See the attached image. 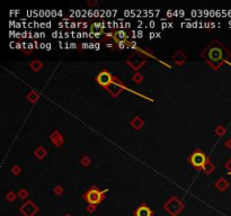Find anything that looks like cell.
<instances>
[{"label": "cell", "mask_w": 231, "mask_h": 216, "mask_svg": "<svg viewBox=\"0 0 231 216\" xmlns=\"http://www.w3.org/2000/svg\"><path fill=\"white\" fill-rule=\"evenodd\" d=\"M184 208H185L184 203L176 196L170 197L164 205V209L170 216H177L182 210H184Z\"/></svg>", "instance_id": "cell-2"}, {"label": "cell", "mask_w": 231, "mask_h": 216, "mask_svg": "<svg viewBox=\"0 0 231 216\" xmlns=\"http://www.w3.org/2000/svg\"><path fill=\"white\" fill-rule=\"evenodd\" d=\"M90 162H91V159L89 158V156H87V155L82 156L81 160H80V163H81L84 167H88V165L90 164Z\"/></svg>", "instance_id": "cell-20"}, {"label": "cell", "mask_w": 231, "mask_h": 216, "mask_svg": "<svg viewBox=\"0 0 231 216\" xmlns=\"http://www.w3.org/2000/svg\"><path fill=\"white\" fill-rule=\"evenodd\" d=\"M64 37H66V38H68V37H69V33H68V32H67V33H64Z\"/></svg>", "instance_id": "cell-49"}, {"label": "cell", "mask_w": 231, "mask_h": 216, "mask_svg": "<svg viewBox=\"0 0 231 216\" xmlns=\"http://www.w3.org/2000/svg\"><path fill=\"white\" fill-rule=\"evenodd\" d=\"M69 45H70V48H76V47H77V44H76V43H70Z\"/></svg>", "instance_id": "cell-36"}, {"label": "cell", "mask_w": 231, "mask_h": 216, "mask_svg": "<svg viewBox=\"0 0 231 216\" xmlns=\"http://www.w3.org/2000/svg\"><path fill=\"white\" fill-rule=\"evenodd\" d=\"M101 35H102V32H96V33H95V37H96V38H99Z\"/></svg>", "instance_id": "cell-30"}, {"label": "cell", "mask_w": 231, "mask_h": 216, "mask_svg": "<svg viewBox=\"0 0 231 216\" xmlns=\"http://www.w3.org/2000/svg\"><path fill=\"white\" fill-rule=\"evenodd\" d=\"M113 80H114V77H113L112 73H111L110 71H107V70L101 71L97 74V77H96L97 83L101 84L102 87H104L105 89H107V88L113 83Z\"/></svg>", "instance_id": "cell-4"}, {"label": "cell", "mask_w": 231, "mask_h": 216, "mask_svg": "<svg viewBox=\"0 0 231 216\" xmlns=\"http://www.w3.org/2000/svg\"><path fill=\"white\" fill-rule=\"evenodd\" d=\"M132 80H133L137 84H139L143 81V75L141 74L140 72H135V73H134V75L132 77Z\"/></svg>", "instance_id": "cell-17"}, {"label": "cell", "mask_w": 231, "mask_h": 216, "mask_svg": "<svg viewBox=\"0 0 231 216\" xmlns=\"http://www.w3.org/2000/svg\"><path fill=\"white\" fill-rule=\"evenodd\" d=\"M18 197L19 198H21V199H27V197H28V191L26 190V189H24V188H21V189H19L18 190Z\"/></svg>", "instance_id": "cell-19"}, {"label": "cell", "mask_w": 231, "mask_h": 216, "mask_svg": "<svg viewBox=\"0 0 231 216\" xmlns=\"http://www.w3.org/2000/svg\"><path fill=\"white\" fill-rule=\"evenodd\" d=\"M207 160L209 159H207L206 155H205V153L202 150L194 151V152L192 153V155L189 156V162H191V164L193 165L195 169H197V170L204 168V165H205V163L207 162Z\"/></svg>", "instance_id": "cell-3"}, {"label": "cell", "mask_w": 231, "mask_h": 216, "mask_svg": "<svg viewBox=\"0 0 231 216\" xmlns=\"http://www.w3.org/2000/svg\"><path fill=\"white\" fill-rule=\"evenodd\" d=\"M173 60L177 65H183L184 62L186 61V55L184 54V52L178 51V52H176V54L173 56Z\"/></svg>", "instance_id": "cell-10"}, {"label": "cell", "mask_w": 231, "mask_h": 216, "mask_svg": "<svg viewBox=\"0 0 231 216\" xmlns=\"http://www.w3.org/2000/svg\"><path fill=\"white\" fill-rule=\"evenodd\" d=\"M143 125H144V122H143V119L140 116L133 117L132 120H131V126H132L134 129H140Z\"/></svg>", "instance_id": "cell-11"}, {"label": "cell", "mask_w": 231, "mask_h": 216, "mask_svg": "<svg viewBox=\"0 0 231 216\" xmlns=\"http://www.w3.org/2000/svg\"><path fill=\"white\" fill-rule=\"evenodd\" d=\"M117 47L123 50L124 47H126V41H121V42H117Z\"/></svg>", "instance_id": "cell-25"}, {"label": "cell", "mask_w": 231, "mask_h": 216, "mask_svg": "<svg viewBox=\"0 0 231 216\" xmlns=\"http://www.w3.org/2000/svg\"><path fill=\"white\" fill-rule=\"evenodd\" d=\"M167 26H168L167 23H164V24H161V27H162V28H166Z\"/></svg>", "instance_id": "cell-48"}, {"label": "cell", "mask_w": 231, "mask_h": 216, "mask_svg": "<svg viewBox=\"0 0 231 216\" xmlns=\"http://www.w3.org/2000/svg\"><path fill=\"white\" fill-rule=\"evenodd\" d=\"M149 26L151 27V28H153V27L156 26V23H155V21H153V20H151V21H150V23H149Z\"/></svg>", "instance_id": "cell-32"}, {"label": "cell", "mask_w": 231, "mask_h": 216, "mask_svg": "<svg viewBox=\"0 0 231 216\" xmlns=\"http://www.w3.org/2000/svg\"><path fill=\"white\" fill-rule=\"evenodd\" d=\"M51 21H48V23H46V28H50V27H51Z\"/></svg>", "instance_id": "cell-46"}, {"label": "cell", "mask_w": 231, "mask_h": 216, "mask_svg": "<svg viewBox=\"0 0 231 216\" xmlns=\"http://www.w3.org/2000/svg\"><path fill=\"white\" fill-rule=\"evenodd\" d=\"M45 47H46L45 43H41V44H40V48H45Z\"/></svg>", "instance_id": "cell-39"}, {"label": "cell", "mask_w": 231, "mask_h": 216, "mask_svg": "<svg viewBox=\"0 0 231 216\" xmlns=\"http://www.w3.org/2000/svg\"><path fill=\"white\" fill-rule=\"evenodd\" d=\"M124 15H125V16H130V10H125V11H124Z\"/></svg>", "instance_id": "cell-47"}, {"label": "cell", "mask_w": 231, "mask_h": 216, "mask_svg": "<svg viewBox=\"0 0 231 216\" xmlns=\"http://www.w3.org/2000/svg\"><path fill=\"white\" fill-rule=\"evenodd\" d=\"M108 191V189H104V190H99L97 187L91 186L87 191L82 195L84 200L87 201L88 205H99L102 201L105 199V194Z\"/></svg>", "instance_id": "cell-1"}, {"label": "cell", "mask_w": 231, "mask_h": 216, "mask_svg": "<svg viewBox=\"0 0 231 216\" xmlns=\"http://www.w3.org/2000/svg\"><path fill=\"white\" fill-rule=\"evenodd\" d=\"M153 212L147 204H141L134 210V216H152Z\"/></svg>", "instance_id": "cell-8"}, {"label": "cell", "mask_w": 231, "mask_h": 216, "mask_svg": "<svg viewBox=\"0 0 231 216\" xmlns=\"http://www.w3.org/2000/svg\"><path fill=\"white\" fill-rule=\"evenodd\" d=\"M124 27H126V28H129V27H131V24H130V23H129V21H128V23H125V24H124Z\"/></svg>", "instance_id": "cell-45"}, {"label": "cell", "mask_w": 231, "mask_h": 216, "mask_svg": "<svg viewBox=\"0 0 231 216\" xmlns=\"http://www.w3.org/2000/svg\"><path fill=\"white\" fill-rule=\"evenodd\" d=\"M34 37H35V38H38V37H41V33H38V32L34 33Z\"/></svg>", "instance_id": "cell-33"}, {"label": "cell", "mask_w": 231, "mask_h": 216, "mask_svg": "<svg viewBox=\"0 0 231 216\" xmlns=\"http://www.w3.org/2000/svg\"><path fill=\"white\" fill-rule=\"evenodd\" d=\"M149 36H150V38H155V37H156V36H157V34H156V33H150L149 34Z\"/></svg>", "instance_id": "cell-35"}, {"label": "cell", "mask_w": 231, "mask_h": 216, "mask_svg": "<svg viewBox=\"0 0 231 216\" xmlns=\"http://www.w3.org/2000/svg\"><path fill=\"white\" fill-rule=\"evenodd\" d=\"M99 48H101V45L98 44V43H96L95 44V50H99Z\"/></svg>", "instance_id": "cell-40"}, {"label": "cell", "mask_w": 231, "mask_h": 216, "mask_svg": "<svg viewBox=\"0 0 231 216\" xmlns=\"http://www.w3.org/2000/svg\"><path fill=\"white\" fill-rule=\"evenodd\" d=\"M229 183L225 181V179H223V178H220L219 180H218V182H215V187L218 189H219L220 191H223V190H225V189L228 188Z\"/></svg>", "instance_id": "cell-14"}, {"label": "cell", "mask_w": 231, "mask_h": 216, "mask_svg": "<svg viewBox=\"0 0 231 216\" xmlns=\"http://www.w3.org/2000/svg\"><path fill=\"white\" fill-rule=\"evenodd\" d=\"M87 15H88L89 17H95V15H94V11H93V9H89L88 11H87Z\"/></svg>", "instance_id": "cell-27"}, {"label": "cell", "mask_w": 231, "mask_h": 216, "mask_svg": "<svg viewBox=\"0 0 231 216\" xmlns=\"http://www.w3.org/2000/svg\"><path fill=\"white\" fill-rule=\"evenodd\" d=\"M51 15H52V16H54V17H55V16L58 15V11H57V10H52V11H51Z\"/></svg>", "instance_id": "cell-38"}, {"label": "cell", "mask_w": 231, "mask_h": 216, "mask_svg": "<svg viewBox=\"0 0 231 216\" xmlns=\"http://www.w3.org/2000/svg\"><path fill=\"white\" fill-rule=\"evenodd\" d=\"M94 15H95V17H97V16L99 15V10H97V9H95V10H94Z\"/></svg>", "instance_id": "cell-37"}, {"label": "cell", "mask_w": 231, "mask_h": 216, "mask_svg": "<svg viewBox=\"0 0 231 216\" xmlns=\"http://www.w3.org/2000/svg\"><path fill=\"white\" fill-rule=\"evenodd\" d=\"M80 15H81V11H80V10H76V16H77V17H79Z\"/></svg>", "instance_id": "cell-43"}, {"label": "cell", "mask_w": 231, "mask_h": 216, "mask_svg": "<svg viewBox=\"0 0 231 216\" xmlns=\"http://www.w3.org/2000/svg\"><path fill=\"white\" fill-rule=\"evenodd\" d=\"M207 55H209L210 61H213V62H219L222 57H223V54H222L221 48L218 47V46H212V47L209 50Z\"/></svg>", "instance_id": "cell-7"}, {"label": "cell", "mask_w": 231, "mask_h": 216, "mask_svg": "<svg viewBox=\"0 0 231 216\" xmlns=\"http://www.w3.org/2000/svg\"><path fill=\"white\" fill-rule=\"evenodd\" d=\"M10 171H11V173L14 174V176H18V174H20L21 169H20V167H18V165H14V167H11Z\"/></svg>", "instance_id": "cell-21"}, {"label": "cell", "mask_w": 231, "mask_h": 216, "mask_svg": "<svg viewBox=\"0 0 231 216\" xmlns=\"http://www.w3.org/2000/svg\"><path fill=\"white\" fill-rule=\"evenodd\" d=\"M179 15L182 16V17H184V15H185V11H184V10H179Z\"/></svg>", "instance_id": "cell-44"}, {"label": "cell", "mask_w": 231, "mask_h": 216, "mask_svg": "<svg viewBox=\"0 0 231 216\" xmlns=\"http://www.w3.org/2000/svg\"><path fill=\"white\" fill-rule=\"evenodd\" d=\"M202 170H204V172H205L206 174H210L211 172H212L213 165H212V163L210 162V160H207V162L205 163V165H204V168L202 169Z\"/></svg>", "instance_id": "cell-18"}, {"label": "cell", "mask_w": 231, "mask_h": 216, "mask_svg": "<svg viewBox=\"0 0 231 216\" xmlns=\"http://www.w3.org/2000/svg\"><path fill=\"white\" fill-rule=\"evenodd\" d=\"M42 66H43V63L41 62V61L38 60H34L33 62L30 63V69L33 70V71L35 72H38L41 69H42Z\"/></svg>", "instance_id": "cell-16"}, {"label": "cell", "mask_w": 231, "mask_h": 216, "mask_svg": "<svg viewBox=\"0 0 231 216\" xmlns=\"http://www.w3.org/2000/svg\"><path fill=\"white\" fill-rule=\"evenodd\" d=\"M66 216H72V215H70V214H68V215H66Z\"/></svg>", "instance_id": "cell-52"}, {"label": "cell", "mask_w": 231, "mask_h": 216, "mask_svg": "<svg viewBox=\"0 0 231 216\" xmlns=\"http://www.w3.org/2000/svg\"><path fill=\"white\" fill-rule=\"evenodd\" d=\"M105 15H106L108 18H111V17H112V11H111L110 9H108V10H106V12H105Z\"/></svg>", "instance_id": "cell-29"}, {"label": "cell", "mask_w": 231, "mask_h": 216, "mask_svg": "<svg viewBox=\"0 0 231 216\" xmlns=\"http://www.w3.org/2000/svg\"><path fill=\"white\" fill-rule=\"evenodd\" d=\"M106 46H107V47H112V46H113V44H107Z\"/></svg>", "instance_id": "cell-51"}, {"label": "cell", "mask_w": 231, "mask_h": 216, "mask_svg": "<svg viewBox=\"0 0 231 216\" xmlns=\"http://www.w3.org/2000/svg\"><path fill=\"white\" fill-rule=\"evenodd\" d=\"M58 15L59 16H62V11H61V10H60V11H58Z\"/></svg>", "instance_id": "cell-50"}, {"label": "cell", "mask_w": 231, "mask_h": 216, "mask_svg": "<svg viewBox=\"0 0 231 216\" xmlns=\"http://www.w3.org/2000/svg\"><path fill=\"white\" fill-rule=\"evenodd\" d=\"M34 154H35V156H37L38 159H43L44 156H46V154H48V151H46V149H44L43 146H38L36 150H35Z\"/></svg>", "instance_id": "cell-15"}, {"label": "cell", "mask_w": 231, "mask_h": 216, "mask_svg": "<svg viewBox=\"0 0 231 216\" xmlns=\"http://www.w3.org/2000/svg\"><path fill=\"white\" fill-rule=\"evenodd\" d=\"M137 35H138V37H142V36H143V32H142V30H139V32L137 33Z\"/></svg>", "instance_id": "cell-34"}, {"label": "cell", "mask_w": 231, "mask_h": 216, "mask_svg": "<svg viewBox=\"0 0 231 216\" xmlns=\"http://www.w3.org/2000/svg\"><path fill=\"white\" fill-rule=\"evenodd\" d=\"M215 132L218 133V134H219V136H221V135L223 134V132H224V128H223L222 126H219V127L216 128V131H215Z\"/></svg>", "instance_id": "cell-26"}, {"label": "cell", "mask_w": 231, "mask_h": 216, "mask_svg": "<svg viewBox=\"0 0 231 216\" xmlns=\"http://www.w3.org/2000/svg\"><path fill=\"white\" fill-rule=\"evenodd\" d=\"M53 191H54V194H55V195L60 196L61 194H63L64 189L62 188V187H61V186H55V187H54V189H53Z\"/></svg>", "instance_id": "cell-23"}, {"label": "cell", "mask_w": 231, "mask_h": 216, "mask_svg": "<svg viewBox=\"0 0 231 216\" xmlns=\"http://www.w3.org/2000/svg\"><path fill=\"white\" fill-rule=\"evenodd\" d=\"M88 5L89 6H94V5H96V1H88Z\"/></svg>", "instance_id": "cell-42"}, {"label": "cell", "mask_w": 231, "mask_h": 216, "mask_svg": "<svg viewBox=\"0 0 231 216\" xmlns=\"http://www.w3.org/2000/svg\"><path fill=\"white\" fill-rule=\"evenodd\" d=\"M26 98L29 100L32 104H35V102L40 99V93H37L36 91H34V90H32L30 92L27 93V96H26Z\"/></svg>", "instance_id": "cell-13"}, {"label": "cell", "mask_w": 231, "mask_h": 216, "mask_svg": "<svg viewBox=\"0 0 231 216\" xmlns=\"http://www.w3.org/2000/svg\"><path fill=\"white\" fill-rule=\"evenodd\" d=\"M113 37L115 38L116 43H117V42H121V41H126L128 34L125 33L123 29H120V30H117L116 33H114V36H113Z\"/></svg>", "instance_id": "cell-12"}, {"label": "cell", "mask_w": 231, "mask_h": 216, "mask_svg": "<svg viewBox=\"0 0 231 216\" xmlns=\"http://www.w3.org/2000/svg\"><path fill=\"white\" fill-rule=\"evenodd\" d=\"M126 62H128L134 70H139L141 66L146 63V60H144V57H143L142 55H140L139 53H134V54H131L130 56H129Z\"/></svg>", "instance_id": "cell-6"}, {"label": "cell", "mask_w": 231, "mask_h": 216, "mask_svg": "<svg viewBox=\"0 0 231 216\" xmlns=\"http://www.w3.org/2000/svg\"><path fill=\"white\" fill-rule=\"evenodd\" d=\"M50 140H51V142L54 144L57 147L61 146V145L63 144V142H64L63 136L61 135V133L59 132V131H54V132L52 133V134L50 135Z\"/></svg>", "instance_id": "cell-9"}, {"label": "cell", "mask_w": 231, "mask_h": 216, "mask_svg": "<svg viewBox=\"0 0 231 216\" xmlns=\"http://www.w3.org/2000/svg\"><path fill=\"white\" fill-rule=\"evenodd\" d=\"M19 210H20V213L24 216H35L40 212V208L34 204L32 200H27L21 205Z\"/></svg>", "instance_id": "cell-5"}, {"label": "cell", "mask_w": 231, "mask_h": 216, "mask_svg": "<svg viewBox=\"0 0 231 216\" xmlns=\"http://www.w3.org/2000/svg\"><path fill=\"white\" fill-rule=\"evenodd\" d=\"M58 35H60V32H57V30H55V32H53V33H52V37H53V38H57V37H59Z\"/></svg>", "instance_id": "cell-28"}, {"label": "cell", "mask_w": 231, "mask_h": 216, "mask_svg": "<svg viewBox=\"0 0 231 216\" xmlns=\"http://www.w3.org/2000/svg\"><path fill=\"white\" fill-rule=\"evenodd\" d=\"M96 209H97L96 205H88V207H87V212L88 213H94Z\"/></svg>", "instance_id": "cell-24"}, {"label": "cell", "mask_w": 231, "mask_h": 216, "mask_svg": "<svg viewBox=\"0 0 231 216\" xmlns=\"http://www.w3.org/2000/svg\"><path fill=\"white\" fill-rule=\"evenodd\" d=\"M70 27H71V28H76V27H78V25H77V23H75V21H73V23H71V24H70Z\"/></svg>", "instance_id": "cell-31"}, {"label": "cell", "mask_w": 231, "mask_h": 216, "mask_svg": "<svg viewBox=\"0 0 231 216\" xmlns=\"http://www.w3.org/2000/svg\"><path fill=\"white\" fill-rule=\"evenodd\" d=\"M6 198H7V200L14 201L16 198H17V195H16L14 191H9V192H7V194H6Z\"/></svg>", "instance_id": "cell-22"}, {"label": "cell", "mask_w": 231, "mask_h": 216, "mask_svg": "<svg viewBox=\"0 0 231 216\" xmlns=\"http://www.w3.org/2000/svg\"><path fill=\"white\" fill-rule=\"evenodd\" d=\"M46 50H48V51H49V50H51V44H50V43H46Z\"/></svg>", "instance_id": "cell-41"}]
</instances>
